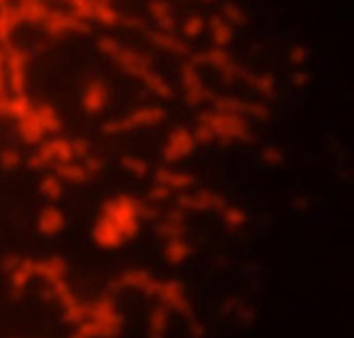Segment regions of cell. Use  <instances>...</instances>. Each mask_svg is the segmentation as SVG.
Masks as SVG:
<instances>
[{"instance_id": "29", "label": "cell", "mask_w": 354, "mask_h": 338, "mask_svg": "<svg viewBox=\"0 0 354 338\" xmlns=\"http://www.w3.org/2000/svg\"><path fill=\"white\" fill-rule=\"evenodd\" d=\"M241 78L252 89L257 91L261 96L268 97V100H274L277 97V80L271 73H262V75H255L254 71H243Z\"/></svg>"}, {"instance_id": "40", "label": "cell", "mask_w": 354, "mask_h": 338, "mask_svg": "<svg viewBox=\"0 0 354 338\" xmlns=\"http://www.w3.org/2000/svg\"><path fill=\"white\" fill-rule=\"evenodd\" d=\"M69 144H71V151L75 160H85L87 156H91V142L85 137H71L69 138Z\"/></svg>"}, {"instance_id": "39", "label": "cell", "mask_w": 354, "mask_h": 338, "mask_svg": "<svg viewBox=\"0 0 354 338\" xmlns=\"http://www.w3.org/2000/svg\"><path fill=\"white\" fill-rule=\"evenodd\" d=\"M121 167L126 170V172L137 176V178H144L149 172V165L145 163L140 158L133 156V154H124L121 156Z\"/></svg>"}, {"instance_id": "12", "label": "cell", "mask_w": 354, "mask_h": 338, "mask_svg": "<svg viewBox=\"0 0 354 338\" xmlns=\"http://www.w3.org/2000/svg\"><path fill=\"white\" fill-rule=\"evenodd\" d=\"M177 207L181 211H209L214 209L220 213L223 207H225L229 202L218 191H213V189H198V191H194V194H177L176 197Z\"/></svg>"}, {"instance_id": "1", "label": "cell", "mask_w": 354, "mask_h": 338, "mask_svg": "<svg viewBox=\"0 0 354 338\" xmlns=\"http://www.w3.org/2000/svg\"><path fill=\"white\" fill-rule=\"evenodd\" d=\"M126 319L119 310L115 294L103 292L87 303L85 319L75 333L85 338H119L124 331Z\"/></svg>"}, {"instance_id": "13", "label": "cell", "mask_w": 354, "mask_h": 338, "mask_svg": "<svg viewBox=\"0 0 354 338\" xmlns=\"http://www.w3.org/2000/svg\"><path fill=\"white\" fill-rule=\"evenodd\" d=\"M197 142L194 138V131L186 126H177L167 137V144L163 145V158L169 163H177L194 153Z\"/></svg>"}, {"instance_id": "53", "label": "cell", "mask_w": 354, "mask_h": 338, "mask_svg": "<svg viewBox=\"0 0 354 338\" xmlns=\"http://www.w3.org/2000/svg\"><path fill=\"white\" fill-rule=\"evenodd\" d=\"M71 338H85V337H82V335H78V333H73Z\"/></svg>"}, {"instance_id": "46", "label": "cell", "mask_w": 354, "mask_h": 338, "mask_svg": "<svg viewBox=\"0 0 354 338\" xmlns=\"http://www.w3.org/2000/svg\"><path fill=\"white\" fill-rule=\"evenodd\" d=\"M262 160L266 163H270V165H280L283 161V154L282 151L277 149V147H264L262 149Z\"/></svg>"}, {"instance_id": "52", "label": "cell", "mask_w": 354, "mask_h": 338, "mask_svg": "<svg viewBox=\"0 0 354 338\" xmlns=\"http://www.w3.org/2000/svg\"><path fill=\"white\" fill-rule=\"evenodd\" d=\"M290 207H292V209H298V211L306 209V198L305 197H296L292 202H290Z\"/></svg>"}, {"instance_id": "15", "label": "cell", "mask_w": 354, "mask_h": 338, "mask_svg": "<svg viewBox=\"0 0 354 338\" xmlns=\"http://www.w3.org/2000/svg\"><path fill=\"white\" fill-rule=\"evenodd\" d=\"M112 61L115 62L117 68L121 69L124 75L135 77L138 80H142L147 73L154 69L153 59L149 55H144V53L133 48H126V46L119 48V52L112 57Z\"/></svg>"}, {"instance_id": "23", "label": "cell", "mask_w": 354, "mask_h": 338, "mask_svg": "<svg viewBox=\"0 0 354 338\" xmlns=\"http://www.w3.org/2000/svg\"><path fill=\"white\" fill-rule=\"evenodd\" d=\"M154 179H156V182L165 185L167 188H170L172 191H177V194H183L186 189L194 188L195 182H197L195 181L194 173L176 172V170L165 169V167H161V169L156 170Z\"/></svg>"}, {"instance_id": "41", "label": "cell", "mask_w": 354, "mask_h": 338, "mask_svg": "<svg viewBox=\"0 0 354 338\" xmlns=\"http://www.w3.org/2000/svg\"><path fill=\"white\" fill-rule=\"evenodd\" d=\"M172 189L167 188L165 185L154 182V185L151 186L149 191H147V198H149V202H153V204H161V202H169L170 198H172Z\"/></svg>"}, {"instance_id": "33", "label": "cell", "mask_w": 354, "mask_h": 338, "mask_svg": "<svg viewBox=\"0 0 354 338\" xmlns=\"http://www.w3.org/2000/svg\"><path fill=\"white\" fill-rule=\"evenodd\" d=\"M140 82L144 84L145 89L149 91L153 96L160 97V100H172V97H174L172 87H170L169 82L161 77L156 69H153L151 73H147V75H145V77L142 78Z\"/></svg>"}, {"instance_id": "38", "label": "cell", "mask_w": 354, "mask_h": 338, "mask_svg": "<svg viewBox=\"0 0 354 338\" xmlns=\"http://www.w3.org/2000/svg\"><path fill=\"white\" fill-rule=\"evenodd\" d=\"M205 28H207V21H205L201 15H192V17H188L183 21V32H185V36L189 37V39H197V37H201L202 34L205 32Z\"/></svg>"}, {"instance_id": "16", "label": "cell", "mask_w": 354, "mask_h": 338, "mask_svg": "<svg viewBox=\"0 0 354 338\" xmlns=\"http://www.w3.org/2000/svg\"><path fill=\"white\" fill-rule=\"evenodd\" d=\"M93 239L101 250H119L126 243L121 229L105 214H100L96 218L93 227Z\"/></svg>"}, {"instance_id": "22", "label": "cell", "mask_w": 354, "mask_h": 338, "mask_svg": "<svg viewBox=\"0 0 354 338\" xmlns=\"http://www.w3.org/2000/svg\"><path fill=\"white\" fill-rule=\"evenodd\" d=\"M156 234H158V238H161L163 241L185 238V234H186L185 211H181L179 207H177V209H172L170 213H167L165 216H163V220L156 225Z\"/></svg>"}, {"instance_id": "14", "label": "cell", "mask_w": 354, "mask_h": 338, "mask_svg": "<svg viewBox=\"0 0 354 338\" xmlns=\"http://www.w3.org/2000/svg\"><path fill=\"white\" fill-rule=\"evenodd\" d=\"M6 68H8V84L12 94H24L27 85L28 57L24 50L17 46L6 48Z\"/></svg>"}, {"instance_id": "5", "label": "cell", "mask_w": 354, "mask_h": 338, "mask_svg": "<svg viewBox=\"0 0 354 338\" xmlns=\"http://www.w3.org/2000/svg\"><path fill=\"white\" fill-rule=\"evenodd\" d=\"M66 161H75L69 138L52 137L37 145L32 156L28 158V165L34 170H46L53 169L59 163H66Z\"/></svg>"}, {"instance_id": "11", "label": "cell", "mask_w": 354, "mask_h": 338, "mask_svg": "<svg viewBox=\"0 0 354 338\" xmlns=\"http://www.w3.org/2000/svg\"><path fill=\"white\" fill-rule=\"evenodd\" d=\"M188 59L194 62L195 66H201V64L211 66V68L216 69L221 77L229 82L241 78L243 69L236 64V61H234L232 55L227 52V48L211 46L209 50H205V52H202V53H197V55H189Z\"/></svg>"}, {"instance_id": "50", "label": "cell", "mask_w": 354, "mask_h": 338, "mask_svg": "<svg viewBox=\"0 0 354 338\" xmlns=\"http://www.w3.org/2000/svg\"><path fill=\"white\" fill-rule=\"evenodd\" d=\"M310 80V75L306 71H294L292 77H290V82H292V85H296V87H303V85L308 84Z\"/></svg>"}, {"instance_id": "51", "label": "cell", "mask_w": 354, "mask_h": 338, "mask_svg": "<svg viewBox=\"0 0 354 338\" xmlns=\"http://www.w3.org/2000/svg\"><path fill=\"white\" fill-rule=\"evenodd\" d=\"M238 312H239V317L246 319V321H252V319H254V310H252V308H248V306L241 305L238 308Z\"/></svg>"}, {"instance_id": "8", "label": "cell", "mask_w": 354, "mask_h": 338, "mask_svg": "<svg viewBox=\"0 0 354 338\" xmlns=\"http://www.w3.org/2000/svg\"><path fill=\"white\" fill-rule=\"evenodd\" d=\"M41 27L44 28V32L53 37L62 36V34L91 32V24L87 20H84L82 17H78L77 12H73L71 9L61 11V9L50 8L48 15H46Z\"/></svg>"}, {"instance_id": "45", "label": "cell", "mask_w": 354, "mask_h": 338, "mask_svg": "<svg viewBox=\"0 0 354 338\" xmlns=\"http://www.w3.org/2000/svg\"><path fill=\"white\" fill-rule=\"evenodd\" d=\"M194 138H195V142L201 145H209V144H213V142H216L213 131H211L207 126H201V124H197V128H195Z\"/></svg>"}, {"instance_id": "2", "label": "cell", "mask_w": 354, "mask_h": 338, "mask_svg": "<svg viewBox=\"0 0 354 338\" xmlns=\"http://www.w3.org/2000/svg\"><path fill=\"white\" fill-rule=\"evenodd\" d=\"M197 124L207 126L221 145L248 144L254 138V131L250 128L248 119L238 115V113L205 110L197 115Z\"/></svg>"}, {"instance_id": "54", "label": "cell", "mask_w": 354, "mask_h": 338, "mask_svg": "<svg viewBox=\"0 0 354 338\" xmlns=\"http://www.w3.org/2000/svg\"><path fill=\"white\" fill-rule=\"evenodd\" d=\"M198 2H204V4H211V2H214V0H198Z\"/></svg>"}, {"instance_id": "42", "label": "cell", "mask_w": 354, "mask_h": 338, "mask_svg": "<svg viewBox=\"0 0 354 338\" xmlns=\"http://www.w3.org/2000/svg\"><path fill=\"white\" fill-rule=\"evenodd\" d=\"M119 48H121V43L117 39H113L112 36H101L100 39H97V50H100V53L109 57V59H112V57L119 52Z\"/></svg>"}, {"instance_id": "44", "label": "cell", "mask_w": 354, "mask_h": 338, "mask_svg": "<svg viewBox=\"0 0 354 338\" xmlns=\"http://www.w3.org/2000/svg\"><path fill=\"white\" fill-rule=\"evenodd\" d=\"M287 59L292 66H301L308 61V50L303 45H292L287 52Z\"/></svg>"}, {"instance_id": "19", "label": "cell", "mask_w": 354, "mask_h": 338, "mask_svg": "<svg viewBox=\"0 0 354 338\" xmlns=\"http://www.w3.org/2000/svg\"><path fill=\"white\" fill-rule=\"evenodd\" d=\"M138 32L144 34L147 39L153 43L156 48L163 50V52H169L172 55H181V57H189V50L188 46L183 43L179 37L176 36L174 32H165V30H154V28L147 27V25H142L138 28Z\"/></svg>"}, {"instance_id": "37", "label": "cell", "mask_w": 354, "mask_h": 338, "mask_svg": "<svg viewBox=\"0 0 354 338\" xmlns=\"http://www.w3.org/2000/svg\"><path fill=\"white\" fill-rule=\"evenodd\" d=\"M220 216L223 225L229 227V229H241L246 223V213L241 207H236V205L227 204L225 207L220 211Z\"/></svg>"}, {"instance_id": "36", "label": "cell", "mask_w": 354, "mask_h": 338, "mask_svg": "<svg viewBox=\"0 0 354 338\" xmlns=\"http://www.w3.org/2000/svg\"><path fill=\"white\" fill-rule=\"evenodd\" d=\"M39 191L43 197H46L48 200H59L64 194V186H62V179L57 176V173H48L44 176L39 181Z\"/></svg>"}, {"instance_id": "7", "label": "cell", "mask_w": 354, "mask_h": 338, "mask_svg": "<svg viewBox=\"0 0 354 338\" xmlns=\"http://www.w3.org/2000/svg\"><path fill=\"white\" fill-rule=\"evenodd\" d=\"M154 299H158L160 305L165 306L167 310L176 312L186 319L194 317V305H192V299L188 296V290H186L185 283L176 280V278L160 280Z\"/></svg>"}, {"instance_id": "34", "label": "cell", "mask_w": 354, "mask_h": 338, "mask_svg": "<svg viewBox=\"0 0 354 338\" xmlns=\"http://www.w3.org/2000/svg\"><path fill=\"white\" fill-rule=\"evenodd\" d=\"M220 17L223 18L227 24L232 25L234 28H243L248 25V15H246V11L239 4L232 2V0H223Z\"/></svg>"}, {"instance_id": "6", "label": "cell", "mask_w": 354, "mask_h": 338, "mask_svg": "<svg viewBox=\"0 0 354 338\" xmlns=\"http://www.w3.org/2000/svg\"><path fill=\"white\" fill-rule=\"evenodd\" d=\"M160 280L154 278L147 270L142 267H129L122 273L112 278L106 285V292L115 294L121 290H137V292L145 294L147 298H156V290Z\"/></svg>"}, {"instance_id": "20", "label": "cell", "mask_w": 354, "mask_h": 338, "mask_svg": "<svg viewBox=\"0 0 354 338\" xmlns=\"http://www.w3.org/2000/svg\"><path fill=\"white\" fill-rule=\"evenodd\" d=\"M34 270H36V276L43 278L50 287L53 283H59L62 280H66L69 273L68 262L61 255H50V257L39 259L34 264Z\"/></svg>"}, {"instance_id": "48", "label": "cell", "mask_w": 354, "mask_h": 338, "mask_svg": "<svg viewBox=\"0 0 354 338\" xmlns=\"http://www.w3.org/2000/svg\"><path fill=\"white\" fill-rule=\"evenodd\" d=\"M188 331H189V337L192 338H205V335H207V331H205V326L204 324H202L201 321H197V319H195V315L194 317H189L188 319Z\"/></svg>"}, {"instance_id": "21", "label": "cell", "mask_w": 354, "mask_h": 338, "mask_svg": "<svg viewBox=\"0 0 354 338\" xmlns=\"http://www.w3.org/2000/svg\"><path fill=\"white\" fill-rule=\"evenodd\" d=\"M66 214L61 207L57 205H44L39 211L36 220V225L39 234L46 236V238H55L62 230L66 229Z\"/></svg>"}, {"instance_id": "3", "label": "cell", "mask_w": 354, "mask_h": 338, "mask_svg": "<svg viewBox=\"0 0 354 338\" xmlns=\"http://www.w3.org/2000/svg\"><path fill=\"white\" fill-rule=\"evenodd\" d=\"M142 202L131 195H115L103 204L101 214H105L124 234L126 241H131L140 230Z\"/></svg>"}, {"instance_id": "10", "label": "cell", "mask_w": 354, "mask_h": 338, "mask_svg": "<svg viewBox=\"0 0 354 338\" xmlns=\"http://www.w3.org/2000/svg\"><path fill=\"white\" fill-rule=\"evenodd\" d=\"M179 80H181L183 89H185L183 101L186 105L195 109V106H201L207 100L209 91L205 87L201 73H198V66H195L189 59L183 61L181 66H179Z\"/></svg>"}, {"instance_id": "35", "label": "cell", "mask_w": 354, "mask_h": 338, "mask_svg": "<svg viewBox=\"0 0 354 338\" xmlns=\"http://www.w3.org/2000/svg\"><path fill=\"white\" fill-rule=\"evenodd\" d=\"M238 113L245 119H255V121H268L271 117V109L262 101L239 100Z\"/></svg>"}, {"instance_id": "4", "label": "cell", "mask_w": 354, "mask_h": 338, "mask_svg": "<svg viewBox=\"0 0 354 338\" xmlns=\"http://www.w3.org/2000/svg\"><path fill=\"white\" fill-rule=\"evenodd\" d=\"M167 119V110L161 105H145L131 110L128 115L121 119H112L101 124V133L103 135H122L129 133L133 129L149 128L158 126Z\"/></svg>"}, {"instance_id": "27", "label": "cell", "mask_w": 354, "mask_h": 338, "mask_svg": "<svg viewBox=\"0 0 354 338\" xmlns=\"http://www.w3.org/2000/svg\"><path fill=\"white\" fill-rule=\"evenodd\" d=\"M36 105V103H34ZM18 122V133H20V138L28 145H39L41 142L46 138V133L43 131L41 124L37 122L36 115H34V106L32 110L27 113L25 117H21Z\"/></svg>"}, {"instance_id": "26", "label": "cell", "mask_w": 354, "mask_h": 338, "mask_svg": "<svg viewBox=\"0 0 354 338\" xmlns=\"http://www.w3.org/2000/svg\"><path fill=\"white\" fill-rule=\"evenodd\" d=\"M207 28H209L211 32L213 46H218V48H227L236 39V28L227 24L220 15H213L211 17V20L207 21Z\"/></svg>"}, {"instance_id": "17", "label": "cell", "mask_w": 354, "mask_h": 338, "mask_svg": "<svg viewBox=\"0 0 354 338\" xmlns=\"http://www.w3.org/2000/svg\"><path fill=\"white\" fill-rule=\"evenodd\" d=\"M110 100L109 84L101 78H94L85 85L82 93V109L88 115H97L106 109Z\"/></svg>"}, {"instance_id": "9", "label": "cell", "mask_w": 354, "mask_h": 338, "mask_svg": "<svg viewBox=\"0 0 354 338\" xmlns=\"http://www.w3.org/2000/svg\"><path fill=\"white\" fill-rule=\"evenodd\" d=\"M52 296L59 301L62 310V317L68 324H73V326H78L82 321L85 319V310H87V303H84L80 299L73 287L69 285L68 280H62L59 283H53L52 287Z\"/></svg>"}, {"instance_id": "43", "label": "cell", "mask_w": 354, "mask_h": 338, "mask_svg": "<svg viewBox=\"0 0 354 338\" xmlns=\"http://www.w3.org/2000/svg\"><path fill=\"white\" fill-rule=\"evenodd\" d=\"M21 156L18 154V151L15 149H6L0 153V167L4 170H15L20 165Z\"/></svg>"}, {"instance_id": "32", "label": "cell", "mask_w": 354, "mask_h": 338, "mask_svg": "<svg viewBox=\"0 0 354 338\" xmlns=\"http://www.w3.org/2000/svg\"><path fill=\"white\" fill-rule=\"evenodd\" d=\"M57 172V176L64 181L73 182V185H82V182H87L88 179L93 178L91 173L85 170L84 163H78L75 161H66V163H59V165L53 167Z\"/></svg>"}, {"instance_id": "55", "label": "cell", "mask_w": 354, "mask_h": 338, "mask_svg": "<svg viewBox=\"0 0 354 338\" xmlns=\"http://www.w3.org/2000/svg\"><path fill=\"white\" fill-rule=\"evenodd\" d=\"M105 2H112V0H105Z\"/></svg>"}, {"instance_id": "47", "label": "cell", "mask_w": 354, "mask_h": 338, "mask_svg": "<svg viewBox=\"0 0 354 338\" xmlns=\"http://www.w3.org/2000/svg\"><path fill=\"white\" fill-rule=\"evenodd\" d=\"M84 167H85V170L91 173V176H94V173L101 172V170L105 169V163H103V160H101V158L93 156V154H91V156H87L84 160Z\"/></svg>"}, {"instance_id": "25", "label": "cell", "mask_w": 354, "mask_h": 338, "mask_svg": "<svg viewBox=\"0 0 354 338\" xmlns=\"http://www.w3.org/2000/svg\"><path fill=\"white\" fill-rule=\"evenodd\" d=\"M34 115H36L37 122L41 124L43 131L46 133V137L50 135H57L62 129V119L59 115V112L55 110V106H52L46 101H37L34 105Z\"/></svg>"}, {"instance_id": "24", "label": "cell", "mask_w": 354, "mask_h": 338, "mask_svg": "<svg viewBox=\"0 0 354 338\" xmlns=\"http://www.w3.org/2000/svg\"><path fill=\"white\" fill-rule=\"evenodd\" d=\"M147 15L156 21L160 30H165V32L176 30V15H174V6L169 0H149L147 2Z\"/></svg>"}, {"instance_id": "30", "label": "cell", "mask_w": 354, "mask_h": 338, "mask_svg": "<svg viewBox=\"0 0 354 338\" xmlns=\"http://www.w3.org/2000/svg\"><path fill=\"white\" fill-rule=\"evenodd\" d=\"M170 328V310L163 305L154 306L147 319V335L149 338H165Z\"/></svg>"}, {"instance_id": "49", "label": "cell", "mask_w": 354, "mask_h": 338, "mask_svg": "<svg viewBox=\"0 0 354 338\" xmlns=\"http://www.w3.org/2000/svg\"><path fill=\"white\" fill-rule=\"evenodd\" d=\"M20 261H21V257H18L17 254H9V255H6L2 261H0V266H2V270L9 274L12 270H15V267L18 266V264H20Z\"/></svg>"}, {"instance_id": "18", "label": "cell", "mask_w": 354, "mask_h": 338, "mask_svg": "<svg viewBox=\"0 0 354 338\" xmlns=\"http://www.w3.org/2000/svg\"><path fill=\"white\" fill-rule=\"evenodd\" d=\"M36 261L30 257H21L20 264L9 273V298L18 301L24 298V294L27 292V287L34 276H36V270H34Z\"/></svg>"}, {"instance_id": "28", "label": "cell", "mask_w": 354, "mask_h": 338, "mask_svg": "<svg viewBox=\"0 0 354 338\" xmlns=\"http://www.w3.org/2000/svg\"><path fill=\"white\" fill-rule=\"evenodd\" d=\"M192 255V245L186 238L169 239L163 246V261L169 266H181L183 262H186Z\"/></svg>"}, {"instance_id": "31", "label": "cell", "mask_w": 354, "mask_h": 338, "mask_svg": "<svg viewBox=\"0 0 354 338\" xmlns=\"http://www.w3.org/2000/svg\"><path fill=\"white\" fill-rule=\"evenodd\" d=\"M93 21H97V24L105 25V27H119V25L124 24V15L121 11H117L112 2L96 0L94 2Z\"/></svg>"}]
</instances>
